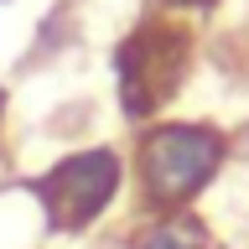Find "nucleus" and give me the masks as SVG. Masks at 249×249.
<instances>
[{
    "label": "nucleus",
    "instance_id": "obj_5",
    "mask_svg": "<svg viewBox=\"0 0 249 249\" xmlns=\"http://www.w3.org/2000/svg\"><path fill=\"white\" fill-rule=\"evenodd\" d=\"M161 11H171V16H208L218 5V0H156Z\"/></svg>",
    "mask_w": 249,
    "mask_h": 249
},
{
    "label": "nucleus",
    "instance_id": "obj_3",
    "mask_svg": "<svg viewBox=\"0 0 249 249\" xmlns=\"http://www.w3.org/2000/svg\"><path fill=\"white\" fill-rule=\"evenodd\" d=\"M26 192L42 208V223L52 239H78L120 202L124 192V156L114 145H83L57 156L47 171L26 177Z\"/></svg>",
    "mask_w": 249,
    "mask_h": 249
},
{
    "label": "nucleus",
    "instance_id": "obj_4",
    "mask_svg": "<svg viewBox=\"0 0 249 249\" xmlns=\"http://www.w3.org/2000/svg\"><path fill=\"white\" fill-rule=\"evenodd\" d=\"M124 249H213V233L192 208L187 213H156L130 233Z\"/></svg>",
    "mask_w": 249,
    "mask_h": 249
},
{
    "label": "nucleus",
    "instance_id": "obj_7",
    "mask_svg": "<svg viewBox=\"0 0 249 249\" xmlns=\"http://www.w3.org/2000/svg\"><path fill=\"white\" fill-rule=\"evenodd\" d=\"M0 5H5V0H0Z\"/></svg>",
    "mask_w": 249,
    "mask_h": 249
},
{
    "label": "nucleus",
    "instance_id": "obj_1",
    "mask_svg": "<svg viewBox=\"0 0 249 249\" xmlns=\"http://www.w3.org/2000/svg\"><path fill=\"white\" fill-rule=\"evenodd\" d=\"M229 135L208 120H151L135 135V197L140 213H187L218 182Z\"/></svg>",
    "mask_w": 249,
    "mask_h": 249
},
{
    "label": "nucleus",
    "instance_id": "obj_6",
    "mask_svg": "<svg viewBox=\"0 0 249 249\" xmlns=\"http://www.w3.org/2000/svg\"><path fill=\"white\" fill-rule=\"evenodd\" d=\"M5 109H11V93L0 89V140H5Z\"/></svg>",
    "mask_w": 249,
    "mask_h": 249
},
{
    "label": "nucleus",
    "instance_id": "obj_2",
    "mask_svg": "<svg viewBox=\"0 0 249 249\" xmlns=\"http://www.w3.org/2000/svg\"><path fill=\"white\" fill-rule=\"evenodd\" d=\"M192 68V26L171 11H151L114 42V99L130 124L161 120Z\"/></svg>",
    "mask_w": 249,
    "mask_h": 249
}]
</instances>
